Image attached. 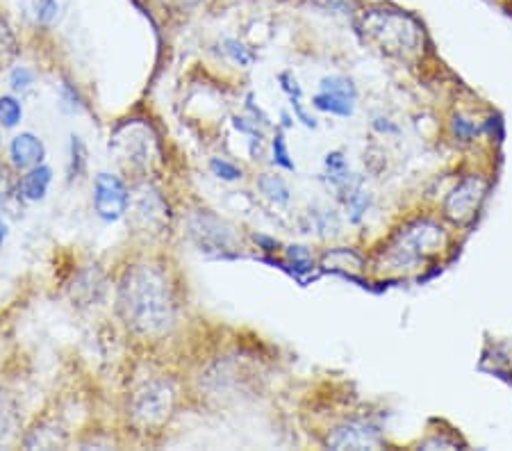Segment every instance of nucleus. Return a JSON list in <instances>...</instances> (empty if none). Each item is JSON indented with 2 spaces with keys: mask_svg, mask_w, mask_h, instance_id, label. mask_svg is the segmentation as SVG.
Segmentation results:
<instances>
[{
  "mask_svg": "<svg viewBox=\"0 0 512 451\" xmlns=\"http://www.w3.org/2000/svg\"><path fill=\"white\" fill-rule=\"evenodd\" d=\"M117 301L123 322L142 338H162L176 324V294L171 278L151 262L126 269Z\"/></svg>",
  "mask_w": 512,
  "mask_h": 451,
  "instance_id": "1",
  "label": "nucleus"
},
{
  "mask_svg": "<svg viewBox=\"0 0 512 451\" xmlns=\"http://www.w3.org/2000/svg\"><path fill=\"white\" fill-rule=\"evenodd\" d=\"M110 151L132 171H151L162 158L158 135L144 121L121 123L110 139Z\"/></svg>",
  "mask_w": 512,
  "mask_h": 451,
  "instance_id": "2",
  "label": "nucleus"
},
{
  "mask_svg": "<svg viewBox=\"0 0 512 451\" xmlns=\"http://www.w3.org/2000/svg\"><path fill=\"white\" fill-rule=\"evenodd\" d=\"M176 406V390L167 379H148L130 395V417L142 429H160Z\"/></svg>",
  "mask_w": 512,
  "mask_h": 451,
  "instance_id": "3",
  "label": "nucleus"
},
{
  "mask_svg": "<svg viewBox=\"0 0 512 451\" xmlns=\"http://www.w3.org/2000/svg\"><path fill=\"white\" fill-rule=\"evenodd\" d=\"M189 235H192L198 249L217 258L224 256L226 251H233L237 246L233 228L224 219L212 215L210 210H198L189 217Z\"/></svg>",
  "mask_w": 512,
  "mask_h": 451,
  "instance_id": "4",
  "label": "nucleus"
},
{
  "mask_svg": "<svg viewBox=\"0 0 512 451\" xmlns=\"http://www.w3.org/2000/svg\"><path fill=\"white\" fill-rule=\"evenodd\" d=\"M135 194V199L130 196V212L139 231L151 235L167 233L171 224V210L164 196L158 190H153L151 185H142Z\"/></svg>",
  "mask_w": 512,
  "mask_h": 451,
  "instance_id": "5",
  "label": "nucleus"
},
{
  "mask_svg": "<svg viewBox=\"0 0 512 451\" xmlns=\"http://www.w3.org/2000/svg\"><path fill=\"white\" fill-rule=\"evenodd\" d=\"M365 35L381 46H410L415 41V26L408 16L394 12H369L362 16Z\"/></svg>",
  "mask_w": 512,
  "mask_h": 451,
  "instance_id": "6",
  "label": "nucleus"
},
{
  "mask_svg": "<svg viewBox=\"0 0 512 451\" xmlns=\"http://www.w3.org/2000/svg\"><path fill=\"white\" fill-rule=\"evenodd\" d=\"M94 210L107 224L126 217L130 210V192L126 183L114 174H98L94 180Z\"/></svg>",
  "mask_w": 512,
  "mask_h": 451,
  "instance_id": "7",
  "label": "nucleus"
},
{
  "mask_svg": "<svg viewBox=\"0 0 512 451\" xmlns=\"http://www.w3.org/2000/svg\"><path fill=\"white\" fill-rule=\"evenodd\" d=\"M381 445L383 442L381 436H378V431L362 422L344 424L328 436V447L333 449H374Z\"/></svg>",
  "mask_w": 512,
  "mask_h": 451,
  "instance_id": "8",
  "label": "nucleus"
},
{
  "mask_svg": "<svg viewBox=\"0 0 512 451\" xmlns=\"http://www.w3.org/2000/svg\"><path fill=\"white\" fill-rule=\"evenodd\" d=\"M44 144L41 139L32 133H21L12 139L10 144V158L16 169H28V167H37L44 160Z\"/></svg>",
  "mask_w": 512,
  "mask_h": 451,
  "instance_id": "9",
  "label": "nucleus"
},
{
  "mask_svg": "<svg viewBox=\"0 0 512 451\" xmlns=\"http://www.w3.org/2000/svg\"><path fill=\"white\" fill-rule=\"evenodd\" d=\"M53 183V171L51 167H44V164H37V167H32L26 176H23L21 185H19V192L26 201L30 203H37V201H44L46 194H48V187Z\"/></svg>",
  "mask_w": 512,
  "mask_h": 451,
  "instance_id": "10",
  "label": "nucleus"
},
{
  "mask_svg": "<svg viewBox=\"0 0 512 451\" xmlns=\"http://www.w3.org/2000/svg\"><path fill=\"white\" fill-rule=\"evenodd\" d=\"M312 105H315V108L321 112L335 114V117H351L355 101H349V98H342V96L330 94V92H319L315 96V101H312Z\"/></svg>",
  "mask_w": 512,
  "mask_h": 451,
  "instance_id": "11",
  "label": "nucleus"
},
{
  "mask_svg": "<svg viewBox=\"0 0 512 451\" xmlns=\"http://www.w3.org/2000/svg\"><path fill=\"white\" fill-rule=\"evenodd\" d=\"M258 187L260 192L267 196L269 201H274L278 205H285L289 203V187L285 185V180L280 176H271V174H264L258 180Z\"/></svg>",
  "mask_w": 512,
  "mask_h": 451,
  "instance_id": "12",
  "label": "nucleus"
},
{
  "mask_svg": "<svg viewBox=\"0 0 512 451\" xmlns=\"http://www.w3.org/2000/svg\"><path fill=\"white\" fill-rule=\"evenodd\" d=\"M321 92L337 94L342 98H349V101H355V98H358V89H355L353 80L344 78V76H330V78L321 80Z\"/></svg>",
  "mask_w": 512,
  "mask_h": 451,
  "instance_id": "13",
  "label": "nucleus"
},
{
  "mask_svg": "<svg viewBox=\"0 0 512 451\" xmlns=\"http://www.w3.org/2000/svg\"><path fill=\"white\" fill-rule=\"evenodd\" d=\"M23 119V108L14 96H0V123L5 128L19 126Z\"/></svg>",
  "mask_w": 512,
  "mask_h": 451,
  "instance_id": "14",
  "label": "nucleus"
},
{
  "mask_svg": "<svg viewBox=\"0 0 512 451\" xmlns=\"http://www.w3.org/2000/svg\"><path fill=\"white\" fill-rule=\"evenodd\" d=\"M64 445V436L60 431H55L51 436V431H46L44 426L37 431L30 433V438L26 440V447H39V449H51V447H60Z\"/></svg>",
  "mask_w": 512,
  "mask_h": 451,
  "instance_id": "15",
  "label": "nucleus"
},
{
  "mask_svg": "<svg viewBox=\"0 0 512 451\" xmlns=\"http://www.w3.org/2000/svg\"><path fill=\"white\" fill-rule=\"evenodd\" d=\"M210 169H212L214 176L221 178V180H226V183H233V180L242 178V169H239L237 164L224 160V158H212L210 160Z\"/></svg>",
  "mask_w": 512,
  "mask_h": 451,
  "instance_id": "16",
  "label": "nucleus"
},
{
  "mask_svg": "<svg viewBox=\"0 0 512 451\" xmlns=\"http://www.w3.org/2000/svg\"><path fill=\"white\" fill-rule=\"evenodd\" d=\"M35 71H32L30 67H16L12 69L10 73V85L14 92H28V89H32V85H35Z\"/></svg>",
  "mask_w": 512,
  "mask_h": 451,
  "instance_id": "17",
  "label": "nucleus"
},
{
  "mask_svg": "<svg viewBox=\"0 0 512 451\" xmlns=\"http://www.w3.org/2000/svg\"><path fill=\"white\" fill-rule=\"evenodd\" d=\"M224 51L230 57H233V60L239 64V67H249V64L253 62V53L244 44H239L237 39H226L224 41Z\"/></svg>",
  "mask_w": 512,
  "mask_h": 451,
  "instance_id": "18",
  "label": "nucleus"
},
{
  "mask_svg": "<svg viewBox=\"0 0 512 451\" xmlns=\"http://www.w3.org/2000/svg\"><path fill=\"white\" fill-rule=\"evenodd\" d=\"M12 55H16V37L10 26L0 19V60H10Z\"/></svg>",
  "mask_w": 512,
  "mask_h": 451,
  "instance_id": "19",
  "label": "nucleus"
},
{
  "mask_svg": "<svg viewBox=\"0 0 512 451\" xmlns=\"http://www.w3.org/2000/svg\"><path fill=\"white\" fill-rule=\"evenodd\" d=\"M82 167H85V146H82L80 137L73 135L71 137V171H69L71 178H76L82 171Z\"/></svg>",
  "mask_w": 512,
  "mask_h": 451,
  "instance_id": "20",
  "label": "nucleus"
},
{
  "mask_svg": "<svg viewBox=\"0 0 512 451\" xmlns=\"http://www.w3.org/2000/svg\"><path fill=\"white\" fill-rule=\"evenodd\" d=\"M289 260H292L296 274L310 272L312 269V258H310V253L303 249V246H292V249H289Z\"/></svg>",
  "mask_w": 512,
  "mask_h": 451,
  "instance_id": "21",
  "label": "nucleus"
},
{
  "mask_svg": "<svg viewBox=\"0 0 512 451\" xmlns=\"http://www.w3.org/2000/svg\"><path fill=\"white\" fill-rule=\"evenodd\" d=\"M274 155H276V164H280V167L294 169V162L289 160V151H287V146H285L283 133H278L276 139H274Z\"/></svg>",
  "mask_w": 512,
  "mask_h": 451,
  "instance_id": "22",
  "label": "nucleus"
},
{
  "mask_svg": "<svg viewBox=\"0 0 512 451\" xmlns=\"http://www.w3.org/2000/svg\"><path fill=\"white\" fill-rule=\"evenodd\" d=\"M456 135L462 139H472L476 135L474 123H467L465 119H456Z\"/></svg>",
  "mask_w": 512,
  "mask_h": 451,
  "instance_id": "23",
  "label": "nucleus"
},
{
  "mask_svg": "<svg viewBox=\"0 0 512 451\" xmlns=\"http://www.w3.org/2000/svg\"><path fill=\"white\" fill-rule=\"evenodd\" d=\"M5 237H7V226H5V221L0 219V246H3V242H5Z\"/></svg>",
  "mask_w": 512,
  "mask_h": 451,
  "instance_id": "24",
  "label": "nucleus"
},
{
  "mask_svg": "<svg viewBox=\"0 0 512 451\" xmlns=\"http://www.w3.org/2000/svg\"><path fill=\"white\" fill-rule=\"evenodd\" d=\"M180 3H183V5H187V7H192V5H198V3H203V0H180Z\"/></svg>",
  "mask_w": 512,
  "mask_h": 451,
  "instance_id": "25",
  "label": "nucleus"
}]
</instances>
